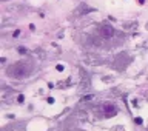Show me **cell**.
I'll list each match as a JSON object with an SVG mask.
<instances>
[{
    "label": "cell",
    "instance_id": "cell-1",
    "mask_svg": "<svg viewBox=\"0 0 148 131\" xmlns=\"http://www.w3.org/2000/svg\"><path fill=\"white\" fill-rule=\"evenodd\" d=\"M100 34H102L103 37H111V35L114 34V28H113L111 25H103V26L100 28Z\"/></svg>",
    "mask_w": 148,
    "mask_h": 131
},
{
    "label": "cell",
    "instance_id": "cell-2",
    "mask_svg": "<svg viewBox=\"0 0 148 131\" xmlns=\"http://www.w3.org/2000/svg\"><path fill=\"white\" fill-rule=\"evenodd\" d=\"M105 113H106V116L116 114V108H114V105H111V103H106V105H105Z\"/></svg>",
    "mask_w": 148,
    "mask_h": 131
}]
</instances>
